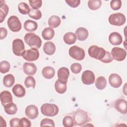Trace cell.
<instances>
[{
  "instance_id": "obj_1",
  "label": "cell",
  "mask_w": 127,
  "mask_h": 127,
  "mask_svg": "<svg viewBox=\"0 0 127 127\" xmlns=\"http://www.w3.org/2000/svg\"><path fill=\"white\" fill-rule=\"evenodd\" d=\"M24 40L31 48H34L39 49L42 45V40L41 38L34 33H28L25 34Z\"/></svg>"
},
{
  "instance_id": "obj_2",
  "label": "cell",
  "mask_w": 127,
  "mask_h": 127,
  "mask_svg": "<svg viewBox=\"0 0 127 127\" xmlns=\"http://www.w3.org/2000/svg\"><path fill=\"white\" fill-rule=\"evenodd\" d=\"M107 51L103 48L99 47L96 45L90 46L88 50V53L90 57L98 60L101 62L103 60L106 55Z\"/></svg>"
},
{
  "instance_id": "obj_3",
  "label": "cell",
  "mask_w": 127,
  "mask_h": 127,
  "mask_svg": "<svg viewBox=\"0 0 127 127\" xmlns=\"http://www.w3.org/2000/svg\"><path fill=\"white\" fill-rule=\"evenodd\" d=\"M87 112L83 110H77L73 114V120L75 125L82 126L90 121Z\"/></svg>"
},
{
  "instance_id": "obj_4",
  "label": "cell",
  "mask_w": 127,
  "mask_h": 127,
  "mask_svg": "<svg viewBox=\"0 0 127 127\" xmlns=\"http://www.w3.org/2000/svg\"><path fill=\"white\" fill-rule=\"evenodd\" d=\"M59 107L54 104L45 103L41 107V111L43 115L48 117H54L59 113Z\"/></svg>"
},
{
  "instance_id": "obj_5",
  "label": "cell",
  "mask_w": 127,
  "mask_h": 127,
  "mask_svg": "<svg viewBox=\"0 0 127 127\" xmlns=\"http://www.w3.org/2000/svg\"><path fill=\"white\" fill-rule=\"evenodd\" d=\"M68 53L70 57L77 61L83 60L85 56L84 50L77 46L71 47L69 49Z\"/></svg>"
},
{
  "instance_id": "obj_6",
  "label": "cell",
  "mask_w": 127,
  "mask_h": 127,
  "mask_svg": "<svg viewBox=\"0 0 127 127\" xmlns=\"http://www.w3.org/2000/svg\"><path fill=\"white\" fill-rule=\"evenodd\" d=\"M108 20L111 25L120 26L125 23L126 18L123 13L118 12L110 15L109 17Z\"/></svg>"
},
{
  "instance_id": "obj_7",
  "label": "cell",
  "mask_w": 127,
  "mask_h": 127,
  "mask_svg": "<svg viewBox=\"0 0 127 127\" xmlns=\"http://www.w3.org/2000/svg\"><path fill=\"white\" fill-rule=\"evenodd\" d=\"M7 23L8 28L12 32H18L21 29V22L19 18L15 15L9 17L7 21Z\"/></svg>"
},
{
  "instance_id": "obj_8",
  "label": "cell",
  "mask_w": 127,
  "mask_h": 127,
  "mask_svg": "<svg viewBox=\"0 0 127 127\" xmlns=\"http://www.w3.org/2000/svg\"><path fill=\"white\" fill-rule=\"evenodd\" d=\"M22 57L27 61H36L39 57V52L37 49L32 48L30 49L25 50L22 54Z\"/></svg>"
},
{
  "instance_id": "obj_9",
  "label": "cell",
  "mask_w": 127,
  "mask_h": 127,
  "mask_svg": "<svg viewBox=\"0 0 127 127\" xmlns=\"http://www.w3.org/2000/svg\"><path fill=\"white\" fill-rule=\"evenodd\" d=\"M25 51V46L23 41L20 39H15L12 42V51L17 56H22Z\"/></svg>"
},
{
  "instance_id": "obj_10",
  "label": "cell",
  "mask_w": 127,
  "mask_h": 127,
  "mask_svg": "<svg viewBox=\"0 0 127 127\" xmlns=\"http://www.w3.org/2000/svg\"><path fill=\"white\" fill-rule=\"evenodd\" d=\"M111 55L114 59L117 61H123L126 58L127 52L123 48L114 47L111 51Z\"/></svg>"
},
{
  "instance_id": "obj_11",
  "label": "cell",
  "mask_w": 127,
  "mask_h": 127,
  "mask_svg": "<svg viewBox=\"0 0 127 127\" xmlns=\"http://www.w3.org/2000/svg\"><path fill=\"white\" fill-rule=\"evenodd\" d=\"M95 79L94 73L93 71L86 70L83 72L81 76V80L83 84L90 85L94 83Z\"/></svg>"
},
{
  "instance_id": "obj_12",
  "label": "cell",
  "mask_w": 127,
  "mask_h": 127,
  "mask_svg": "<svg viewBox=\"0 0 127 127\" xmlns=\"http://www.w3.org/2000/svg\"><path fill=\"white\" fill-rule=\"evenodd\" d=\"M26 116L30 119L33 120L36 119L39 114L38 109L37 106L34 105L28 106L25 110Z\"/></svg>"
},
{
  "instance_id": "obj_13",
  "label": "cell",
  "mask_w": 127,
  "mask_h": 127,
  "mask_svg": "<svg viewBox=\"0 0 127 127\" xmlns=\"http://www.w3.org/2000/svg\"><path fill=\"white\" fill-rule=\"evenodd\" d=\"M69 75V69L65 67H62L58 70V80L64 83H66Z\"/></svg>"
},
{
  "instance_id": "obj_14",
  "label": "cell",
  "mask_w": 127,
  "mask_h": 127,
  "mask_svg": "<svg viewBox=\"0 0 127 127\" xmlns=\"http://www.w3.org/2000/svg\"><path fill=\"white\" fill-rule=\"evenodd\" d=\"M115 109L122 114H126L127 113V102L124 99L117 100L114 104Z\"/></svg>"
},
{
  "instance_id": "obj_15",
  "label": "cell",
  "mask_w": 127,
  "mask_h": 127,
  "mask_svg": "<svg viewBox=\"0 0 127 127\" xmlns=\"http://www.w3.org/2000/svg\"><path fill=\"white\" fill-rule=\"evenodd\" d=\"M109 82L111 86L114 88H119L122 84L121 76L117 73H112L109 77Z\"/></svg>"
},
{
  "instance_id": "obj_16",
  "label": "cell",
  "mask_w": 127,
  "mask_h": 127,
  "mask_svg": "<svg viewBox=\"0 0 127 127\" xmlns=\"http://www.w3.org/2000/svg\"><path fill=\"white\" fill-rule=\"evenodd\" d=\"M37 66L33 63L25 62L23 65V72L28 75H33L37 72Z\"/></svg>"
},
{
  "instance_id": "obj_17",
  "label": "cell",
  "mask_w": 127,
  "mask_h": 127,
  "mask_svg": "<svg viewBox=\"0 0 127 127\" xmlns=\"http://www.w3.org/2000/svg\"><path fill=\"white\" fill-rule=\"evenodd\" d=\"M109 41L113 45H119L123 42V38L119 33L114 32L109 35Z\"/></svg>"
},
{
  "instance_id": "obj_18",
  "label": "cell",
  "mask_w": 127,
  "mask_h": 127,
  "mask_svg": "<svg viewBox=\"0 0 127 127\" xmlns=\"http://www.w3.org/2000/svg\"><path fill=\"white\" fill-rule=\"evenodd\" d=\"M0 101L2 105L4 107L6 104L12 102V97L10 92L5 90L0 92Z\"/></svg>"
},
{
  "instance_id": "obj_19",
  "label": "cell",
  "mask_w": 127,
  "mask_h": 127,
  "mask_svg": "<svg viewBox=\"0 0 127 127\" xmlns=\"http://www.w3.org/2000/svg\"><path fill=\"white\" fill-rule=\"evenodd\" d=\"M12 91L14 95L18 98L24 97L26 93L25 88L22 85L19 84L14 85L12 87Z\"/></svg>"
},
{
  "instance_id": "obj_20",
  "label": "cell",
  "mask_w": 127,
  "mask_h": 127,
  "mask_svg": "<svg viewBox=\"0 0 127 127\" xmlns=\"http://www.w3.org/2000/svg\"><path fill=\"white\" fill-rule=\"evenodd\" d=\"M8 6L3 0L0 1V22L2 23L8 13Z\"/></svg>"
},
{
  "instance_id": "obj_21",
  "label": "cell",
  "mask_w": 127,
  "mask_h": 127,
  "mask_svg": "<svg viewBox=\"0 0 127 127\" xmlns=\"http://www.w3.org/2000/svg\"><path fill=\"white\" fill-rule=\"evenodd\" d=\"M75 34L77 39L82 41L87 38L88 36V31L85 28L79 27L76 30Z\"/></svg>"
},
{
  "instance_id": "obj_22",
  "label": "cell",
  "mask_w": 127,
  "mask_h": 127,
  "mask_svg": "<svg viewBox=\"0 0 127 127\" xmlns=\"http://www.w3.org/2000/svg\"><path fill=\"white\" fill-rule=\"evenodd\" d=\"M43 51L46 54L52 55L56 51V46L53 42L50 41L47 42L44 45Z\"/></svg>"
},
{
  "instance_id": "obj_23",
  "label": "cell",
  "mask_w": 127,
  "mask_h": 127,
  "mask_svg": "<svg viewBox=\"0 0 127 127\" xmlns=\"http://www.w3.org/2000/svg\"><path fill=\"white\" fill-rule=\"evenodd\" d=\"M43 76L46 79H51L54 77L55 74V69L50 66L44 67L42 70Z\"/></svg>"
},
{
  "instance_id": "obj_24",
  "label": "cell",
  "mask_w": 127,
  "mask_h": 127,
  "mask_svg": "<svg viewBox=\"0 0 127 127\" xmlns=\"http://www.w3.org/2000/svg\"><path fill=\"white\" fill-rule=\"evenodd\" d=\"M38 28V24L36 21L27 20L24 23V28L28 32H33Z\"/></svg>"
},
{
  "instance_id": "obj_25",
  "label": "cell",
  "mask_w": 127,
  "mask_h": 127,
  "mask_svg": "<svg viewBox=\"0 0 127 127\" xmlns=\"http://www.w3.org/2000/svg\"><path fill=\"white\" fill-rule=\"evenodd\" d=\"M64 41L66 44L72 45L74 44L76 40V35L73 32H67L64 36Z\"/></svg>"
},
{
  "instance_id": "obj_26",
  "label": "cell",
  "mask_w": 127,
  "mask_h": 127,
  "mask_svg": "<svg viewBox=\"0 0 127 127\" xmlns=\"http://www.w3.org/2000/svg\"><path fill=\"white\" fill-rule=\"evenodd\" d=\"M55 35L54 30L51 27L45 28L42 32V36L45 40H51Z\"/></svg>"
},
{
  "instance_id": "obj_27",
  "label": "cell",
  "mask_w": 127,
  "mask_h": 127,
  "mask_svg": "<svg viewBox=\"0 0 127 127\" xmlns=\"http://www.w3.org/2000/svg\"><path fill=\"white\" fill-rule=\"evenodd\" d=\"M3 107L5 112L8 115H14L17 111V106L13 102H11L6 104Z\"/></svg>"
},
{
  "instance_id": "obj_28",
  "label": "cell",
  "mask_w": 127,
  "mask_h": 127,
  "mask_svg": "<svg viewBox=\"0 0 127 127\" xmlns=\"http://www.w3.org/2000/svg\"><path fill=\"white\" fill-rule=\"evenodd\" d=\"M61 23V18L57 15H53L51 16L48 20V24L52 28H56L58 27Z\"/></svg>"
},
{
  "instance_id": "obj_29",
  "label": "cell",
  "mask_w": 127,
  "mask_h": 127,
  "mask_svg": "<svg viewBox=\"0 0 127 127\" xmlns=\"http://www.w3.org/2000/svg\"><path fill=\"white\" fill-rule=\"evenodd\" d=\"M14 77L11 74H8L5 75L3 78V84L6 87H11L14 84Z\"/></svg>"
},
{
  "instance_id": "obj_30",
  "label": "cell",
  "mask_w": 127,
  "mask_h": 127,
  "mask_svg": "<svg viewBox=\"0 0 127 127\" xmlns=\"http://www.w3.org/2000/svg\"><path fill=\"white\" fill-rule=\"evenodd\" d=\"M55 88L56 91L60 94H64L67 89L66 83H64L57 80L55 83Z\"/></svg>"
},
{
  "instance_id": "obj_31",
  "label": "cell",
  "mask_w": 127,
  "mask_h": 127,
  "mask_svg": "<svg viewBox=\"0 0 127 127\" xmlns=\"http://www.w3.org/2000/svg\"><path fill=\"white\" fill-rule=\"evenodd\" d=\"M107 85V80L104 76H99L95 81L96 87L99 90L104 89Z\"/></svg>"
},
{
  "instance_id": "obj_32",
  "label": "cell",
  "mask_w": 127,
  "mask_h": 127,
  "mask_svg": "<svg viewBox=\"0 0 127 127\" xmlns=\"http://www.w3.org/2000/svg\"><path fill=\"white\" fill-rule=\"evenodd\" d=\"M102 4V1L100 0H89L88 1V7L93 10L99 9Z\"/></svg>"
},
{
  "instance_id": "obj_33",
  "label": "cell",
  "mask_w": 127,
  "mask_h": 127,
  "mask_svg": "<svg viewBox=\"0 0 127 127\" xmlns=\"http://www.w3.org/2000/svg\"><path fill=\"white\" fill-rule=\"evenodd\" d=\"M18 9L19 12L22 14H29L30 9L29 5L25 2H20L18 6Z\"/></svg>"
},
{
  "instance_id": "obj_34",
  "label": "cell",
  "mask_w": 127,
  "mask_h": 127,
  "mask_svg": "<svg viewBox=\"0 0 127 127\" xmlns=\"http://www.w3.org/2000/svg\"><path fill=\"white\" fill-rule=\"evenodd\" d=\"M74 124V120L70 116H66L63 120V125L64 127H72Z\"/></svg>"
},
{
  "instance_id": "obj_35",
  "label": "cell",
  "mask_w": 127,
  "mask_h": 127,
  "mask_svg": "<svg viewBox=\"0 0 127 127\" xmlns=\"http://www.w3.org/2000/svg\"><path fill=\"white\" fill-rule=\"evenodd\" d=\"M28 15L30 17L34 19L39 20L42 17V13L41 11L39 9H34L32 8L30 10Z\"/></svg>"
},
{
  "instance_id": "obj_36",
  "label": "cell",
  "mask_w": 127,
  "mask_h": 127,
  "mask_svg": "<svg viewBox=\"0 0 127 127\" xmlns=\"http://www.w3.org/2000/svg\"><path fill=\"white\" fill-rule=\"evenodd\" d=\"M10 65L9 62L6 61H1L0 63V71L2 73H5L9 71Z\"/></svg>"
},
{
  "instance_id": "obj_37",
  "label": "cell",
  "mask_w": 127,
  "mask_h": 127,
  "mask_svg": "<svg viewBox=\"0 0 127 127\" xmlns=\"http://www.w3.org/2000/svg\"><path fill=\"white\" fill-rule=\"evenodd\" d=\"M24 84L27 88L32 87L34 88L36 84V81L34 78L32 76H27L25 79Z\"/></svg>"
},
{
  "instance_id": "obj_38",
  "label": "cell",
  "mask_w": 127,
  "mask_h": 127,
  "mask_svg": "<svg viewBox=\"0 0 127 127\" xmlns=\"http://www.w3.org/2000/svg\"><path fill=\"white\" fill-rule=\"evenodd\" d=\"M29 2L31 7L34 9H38L42 4L41 0H29Z\"/></svg>"
},
{
  "instance_id": "obj_39",
  "label": "cell",
  "mask_w": 127,
  "mask_h": 127,
  "mask_svg": "<svg viewBox=\"0 0 127 127\" xmlns=\"http://www.w3.org/2000/svg\"><path fill=\"white\" fill-rule=\"evenodd\" d=\"M70 69L72 73L77 74L81 71L82 66L79 63H73L70 66Z\"/></svg>"
},
{
  "instance_id": "obj_40",
  "label": "cell",
  "mask_w": 127,
  "mask_h": 127,
  "mask_svg": "<svg viewBox=\"0 0 127 127\" xmlns=\"http://www.w3.org/2000/svg\"><path fill=\"white\" fill-rule=\"evenodd\" d=\"M110 6L113 10H118L122 6V1L121 0H112L110 2Z\"/></svg>"
},
{
  "instance_id": "obj_41",
  "label": "cell",
  "mask_w": 127,
  "mask_h": 127,
  "mask_svg": "<svg viewBox=\"0 0 127 127\" xmlns=\"http://www.w3.org/2000/svg\"><path fill=\"white\" fill-rule=\"evenodd\" d=\"M19 127H30L31 126V123L26 118H22L19 120Z\"/></svg>"
},
{
  "instance_id": "obj_42",
  "label": "cell",
  "mask_w": 127,
  "mask_h": 127,
  "mask_svg": "<svg viewBox=\"0 0 127 127\" xmlns=\"http://www.w3.org/2000/svg\"><path fill=\"white\" fill-rule=\"evenodd\" d=\"M52 126V127H55V123L53 120L48 119V118H45L43 119L40 123V126L41 127H44V126Z\"/></svg>"
},
{
  "instance_id": "obj_43",
  "label": "cell",
  "mask_w": 127,
  "mask_h": 127,
  "mask_svg": "<svg viewBox=\"0 0 127 127\" xmlns=\"http://www.w3.org/2000/svg\"><path fill=\"white\" fill-rule=\"evenodd\" d=\"M65 2L71 7H77L80 3V0H66Z\"/></svg>"
},
{
  "instance_id": "obj_44",
  "label": "cell",
  "mask_w": 127,
  "mask_h": 127,
  "mask_svg": "<svg viewBox=\"0 0 127 127\" xmlns=\"http://www.w3.org/2000/svg\"><path fill=\"white\" fill-rule=\"evenodd\" d=\"M19 119L17 118H14L10 120L9 122L10 126L11 127H19Z\"/></svg>"
},
{
  "instance_id": "obj_45",
  "label": "cell",
  "mask_w": 127,
  "mask_h": 127,
  "mask_svg": "<svg viewBox=\"0 0 127 127\" xmlns=\"http://www.w3.org/2000/svg\"><path fill=\"white\" fill-rule=\"evenodd\" d=\"M7 35V30L3 27H0V40H2L4 39Z\"/></svg>"
}]
</instances>
